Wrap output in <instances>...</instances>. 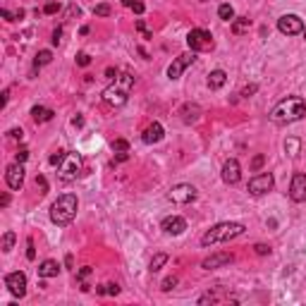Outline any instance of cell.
I'll use <instances>...</instances> for the list:
<instances>
[{
	"instance_id": "f35d334b",
	"label": "cell",
	"mask_w": 306,
	"mask_h": 306,
	"mask_svg": "<svg viewBox=\"0 0 306 306\" xmlns=\"http://www.w3.org/2000/svg\"><path fill=\"white\" fill-rule=\"evenodd\" d=\"M106 294H113V297H115V294H120V287H118L115 282H110V285H106Z\"/></svg>"
},
{
	"instance_id": "d4e9b609",
	"label": "cell",
	"mask_w": 306,
	"mask_h": 306,
	"mask_svg": "<svg viewBox=\"0 0 306 306\" xmlns=\"http://www.w3.org/2000/svg\"><path fill=\"white\" fill-rule=\"evenodd\" d=\"M218 14H220V19H225V22H232L235 19V10H232V5H220L218 7Z\"/></svg>"
},
{
	"instance_id": "e575fe53",
	"label": "cell",
	"mask_w": 306,
	"mask_h": 306,
	"mask_svg": "<svg viewBox=\"0 0 306 306\" xmlns=\"http://www.w3.org/2000/svg\"><path fill=\"white\" fill-rule=\"evenodd\" d=\"M175 285H177V278H175V275H173V278H165V280H163V292H170Z\"/></svg>"
},
{
	"instance_id": "44dd1931",
	"label": "cell",
	"mask_w": 306,
	"mask_h": 306,
	"mask_svg": "<svg viewBox=\"0 0 306 306\" xmlns=\"http://www.w3.org/2000/svg\"><path fill=\"white\" fill-rule=\"evenodd\" d=\"M249 29H251V19H249V17H237V19H232V34H235V36L246 34Z\"/></svg>"
},
{
	"instance_id": "74e56055",
	"label": "cell",
	"mask_w": 306,
	"mask_h": 306,
	"mask_svg": "<svg viewBox=\"0 0 306 306\" xmlns=\"http://www.w3.org/2000/svg\"><path fill=\"white\" fill-rule=\"evenodd\" d=\"M253 249H256V253H261V256H266V253H270V246H268V244H256Z\"/></svg>"
},
{
	"instance_id": "b9f144b4",
	"label": "cell",
	"mask_w": 306,
	"mask_h": 306,
	"mask_svg": "<svg viewBox=\"0 0 306 306\" xmlns=\"http://www.w3.org/2000/svg\"><path fill=\"white\" fill-rule=\"evenodd\" d=\"M60 39H62V29H55V31H53V46H58V43H60Z\"/></svg>"
},
{
	"instance_id": "484cf974",
	"label": "cell",
	"mask_w": 306,
	"mask_h": 306,
	"mask_svg": "<svg viewBox=\"0 0 306 306\" xmlns=\"http://www.w3.org/2000/svg\"><path fill=\"white\" fill-rule=\"evenodd\" d=\"M122 5H124V7H132L136 14H144V10H146L141 0H122Z\"/></svg>"
},
{
	"instance_id": "ba28073f",
	"label": "cell",
	"mask_w": 306,
	"mask_h": 306,
	"mask_svg": "<svg viewBox=\"0 0 306 306\" xmlns=\"http://www.w3.org/2000/svg\"><path fill=\"white\" fill-rule=\"evenodd\" d=\"M168 199L173 203H191L196 199V186L191 184H175L170 191H168Z\"/></svg>"
},
{
	"instance_id": "7a4b0ae2",
	"label": "cell",
	"mask_w": 306,
	"mask_h": 306,
	"mask_svg": "<svg viewBox=\"0 0 306 306\" xmlns=\"http://www.w3.org/2000/svg\"><path fill=\"white\" fill-rule=\"evenodd\" d=\"M77 208H79L77 196H74V194H62V196L51 206V220L60 227L69 225V223L74 220V215H77Z\"/></svg>"
},
{
	"instance_id": "52a82bcc",
	"label": "cell",
	"mask_w": 306,
	"mask_h": 306,
	"mask_svg": "<svg viewBox=\"0 0 306 306\" xmlns=\"http://www.w3.org/2000/svg\"><path fill=\"white\" fill-rule=\"evenodd\" d=\"M278 29L285 36H297V34H304V22L297 14H282L278 19Z\"/></svg>"
},
{
	"instance_id": "f6af8a7d",
	"label": "cell",
	"mask_w": 306,
	"mask_h": 306,
	"mask_svg": "<svg viewBox=\"0 0 306 306\" xmlns=\"http://www.w3.org/2000/svg\"><path fill=\"white\" fill-rule=\"evenodd\" d=\"M0 14H2V19H7V22H14V19H17V17H14L12 12H7V10H2Z\"/></svg>"
},
{
	"instance_id": "f1b7e54d",
	"label": "cell",
	"mask_w": 306,
	"mask_h": 306,
	"mask_svg": "<svg viewBox=\"0 0 306 306\" xmlns=\"http://www.w3.org/2000/svg\"><path fill=\"white\" fill-rule=\"evenodd\" d=\"M65 156H67V151H55L53 156H51V158H48V163H51V165H53V168H58V165H60V163H62V160H65Z\"/></svg>"
},
{
	"instance_id": "8d00e7d4",
	"label": "cell",
	"mask_w": 306,
	"mask_h": 306,
	"mask_svg": "<svg viewBox=\"0 0 306 306\" xmlns=\"http://www.w3.org/2000/svg\"><path fill=\"white\" fill-rule=\"evenodd\" d=\"M89 62H91V58H89V55H86V53H79V55H77V65L86 67V65H89Z\"/></svg>"
},
{
	"instance_id": "5bb4252c",
	"label": "cell",
	"mask_w": 306,
	"mask_h": 306,
	"mask_svg": "<svg viewBox=\"0 0 306 306\" xmlns=\"http://www.w3.org/2000/svg\"><path fill=\"white\" fill-rule=\"evenodd\" d=\"M163 232L165 235H173V237H177V235H182L186 230V220L184 218H180V215H170V218H165L163 220Z\"/></svg>"
},
{
	"instance_id": "277c9868",
	"label": "cell",
	"mask_w": 306,
	"mask_h": 306,
	"mask_svg": "<svg viewBox=\"0 0 306 306\" xmlns=\"http://www.w3.org/2000/svg\"><path fill=\"white\" fill-rule=\"evenodd\" d=\"M244 235V225L242 223H218L213 225L208 232H203L201 237V244L203 246H211V244H220V242H230L235 237Z\"/></svg>"
},
{
	"instance_id": "7bdbcfd3",
	"label": "cell",
	"mask_w": 306,
	"mask_h": 306,
	"mask_svg": "<svg viewBox=\"0 0 306 306\" xmlns=\"http://www.w3.org/2000/svg\"><path fill=\"white\" fill-rule=\"evenodd\" d=\"M115 160H118V163H124V160H129V153H127V151H122V153H115Z\"/></svg>"
},
{
	"instance_id": "681fc988",
	"label": "cell",
	"mask_w": 306,
	"mask_h": 306,
	"mask_svg": "<svg viewBox=\"0 0 306 306\" xmlns=\"http://www.w3.org/2000/svg\"><path fill=\"white\" fill-rule=\"evenodd\" d=\"M72 124H74V127H81V124H84V118H81V115H77V118L72 120Z\"/></svg>"
},
{
	"instance_id": "ffe728a7",
	"label": "cell",
	"mask_w": 306,
	"mask_h": 306,
	"mask_svg": "<svg viewBox=\"0 0 306 306\" xmlns=\"http://www.w3.org/2000/svg\"><path fill=\"white\" fill-rule=\"evenodd\" d=\"M53 110H51V108H43V106H34L31 108V118H34V120L36 122H51L53 120Z\"/></svg>"
},
{
	"instance_id": "30bf717a",
	"label": "cell",
	"mask_w": 306,
	"mask_h": 306,
	"mask_svg": "<svg viewBox=\"0 0 306 306\" xmlns=\"http://www.w3.org/2000/svg\"><path fill=\"white\" fill-rule=\"evenodd\" d=\"M273 184H275V180H273V175H270V173L256 175V177H251V180H249V194H253V196H261V194L270 191V189H273Z\"/></svg>"
},
{
	"instance_id": "83f0119b",
	"label": "cell",
	"mask_w": 306,
	"mask_h": 306,
	"mask_svg": "<svg viewBox=\"0 0 306 306\" xmlns=\"http://www.w3.org/2000/svg\"><path fill=\"white\" fill-rule=\"evenodd\" d=\"M285 151H287L290 156H297V153H299V141H297V139H287V141H285Z\"/></svg>"
},
{
	"instance_id": "4dcf8cb0",
	"label": "cell",
	"mask_w": 306,
	"mask_h": 306,
	"mask_svg": "<svg viewBox=\"0 0 306 306\" xmlns=\"http://www.w3.org/2000/svg\"><path fill=\"white\" fill-rule=\"evenodd\" d=\"M36 189H39V194H46V191H48V182H46L43 175H36Z\"/></svg>"
},
{
	"instance_id": "816d5d0a",
	"label": "cell",
	"mask_w": 306,
	"mask_h": 306,
	"mask_svg": "<svg viewBox=\"0 0 306 306\" xmlns=\"http://www.w3.org/2000/svg\"><path fill=\"white\" fill-rule=\"evenodd\" d=\"M304 39H306V27H304Z\"/></svg>"
},
{
	"instance_id": "c3c4849f",
	"label": "cell",
	"mask_w": 306,
	"mask_h": 306,
	"mask_svg": "<svg viewBox=\"0 0 306 306\" xmlns=\"http://www.w3.org/2000/svg\"><path fill=\"white\" fill-rule=\"evenodd\" d=\"M136 29H139V31H141V34H144V31H146V24H144V19H136Z\"/></svg>"
},
{
	"instance_id": "2e32d148",
	"label": "cell",
	"mask_w": 306,
	"mask_h": 306,
	"mask_svg": "<svg viewBox=\"0 0 306 306\" xmlns=\"http://www.w3.org/2000/svg\"><path fill=\"white\" fill-rule=\"evenodd\" d=\"M227 263H232V253H213V256H208V258H203V263L201 268H206V270H213V268H220V266H227Z\"/></svg>"
},
{
	"instance_id": "3957f363",
	"label": "cell",
	"mask_w": 306,
	"mask_h": 306,
	"mask_svg": "<svg viewBox=\"0 0 306 306\" xmlns=\"http://www.w3.org/2000/svg\"><path fill=\"white\" fill-rule=\"evenodd\" d=\"M134 86V77L132 74H118V79H115V84H110L106 91H103V101H106L108 106H115L120 108L127 103V98H129V91H132Z\"/></svg>"
},
{
	"instance_id": "836d02e7",
	"label": "cell",
	"mask_w": 306,
	"mask_h": 306,
	"mask_svg": "<svg viewBox=\"0 0 306 306\" xmlns=\"http://www.w3.org/2000/svg\"><path fill=\"white\" fill-rule=\"evenodd\" d=\"M263 163H266V156H261V153H258V156L251 160V170H261V168H263Z\"/></svg>"
},
{
	"instance_id": "8fae6325",
	"label": "cell",
	"mask_w": 306,
	"mask_h": 306,
	"mask_svg": "<svg viewBox=\"0 0 306 306\" xmlns=\"http://www.w3.org/2000/svg\"><path fill=\"white\" fill-rule=\"evenodd\" d=\"M5 287L10 290V294L14 297H24L27 294V275L22 273V270H17V273H10L7 278H5Z\"/></svg>"
},
{
	"instance_id": "cb8c5ba5",
	"label": "cell",
	"mask_w": 306,
	"mask_h": 306,
	"mask_svg": "<svg viewBox=\"0 0 306 306\" xmlns=\"http://www.w3.org/2000/svg\"><path fill=\"white\" fill-rule=\"evenodd\" d=\"M14 242H17V235H14V232H10V230H7V232L2 235V251H5V253H7V251H12Z\"/></svg>"
},
{
	"instance_id": "f907efd6",
	"label": "cell",
	"mask_w": 306,
	"mask_h": 306,
	"mask_svg": "<svg viewBox=\"0 0 306 306\" xmlns=\"http://www.w3.org/2000/svg\"><path fill=\"white\" fill-rule=\"evenodd\" d=\"M7 96H10V91L5 89V91H2V98H0V106H5V103H7Z\"/></svg>"
},
{
	"instance_id": "d6a6232c",
	"label": "cell",
	"mask_w": 306,
	"mask_h": 306,
	"mask_svg": "<svg viewBox=\"0 0 306 306\" xmlns=\"http://www.w3.org/2000/svg\"><path fill=\"white\" fill-rule=\"evenodd\" d=\"M93 12L98 14V17H108V14H110V5L101 2V5H96V7H93Z\"/></svg>"
},
{
	"instance_id": "d590c367",
	"label": "cell",
	"mask_w": 306,
	"mask_h": 306,
	"mask_svg": "<svg viewBox=\"0 0 306 306\" xmlns=\"http://www.w3.org/2000/svg\"><path fill=\"white\" fill-rule=\"evenodd\" d=\"M27 258L34 261L36 258V251H34V240H27Z\"/></svg>"
},
{
	"instance_id": "9c48e42d",
	"label": "cell",
	"mask_w": 306,
	"mask_h": 306,
	"mask_svg": "<svg viewBox=\"0 0 306 306\" xmlns=\"http://www.w3.org/2000/svg\"><path fill=\"white\" fill-rule=\"evenodd\" d=\"M194 60H196V53H194V51L182 53L180 58H175L173 65L168 67V77H170V79H180V77H182V72H184L186 67L194 65Z\"/></svg>"
},
{
	"instance_id": "7dc6e473",
	"label": "cell",
	"mask_w": 306,
	"mask_h": 306,
	"mask_svg": "<svg viewBox=\"0 0 306 306\" xmlns=\"http://www.w3.org/2000/svg\"><path fill=\"white\" fill-rule=\"evenodd\" d=\"M106 74H108V79H118V72L110 67V69H106Z\"/></svg>"
},
{
	"instance_id": "7c38bea8",
	"label": "cell",
	"mask_w": 306,
	"mask_h": 306,
	"mask_svg": "<svg viewBox=\"0 0 306 306\" xmlns=\"http://www.w3.org/2000/svg\"><path fill=\"white\" fill-rule=\"evenodd\" d=\"M290 199L302 203L306 201V175L304 173H294L292 184H290Z\"/></svg>"
},
{
	"instance_id": "9a60e30c",
	"label": "cell",
	"mask_w": 306,
	"mask_h": 306,
	"mask_svg": "<svg viewBox=\"0 0 306 306\" xmlns=\"http://www.w3.org/2000/svg\"><path fill=\"white\" fill-rule=\"evenodd\" d=\"M240 177H242L240 163H237L235 158H230L225 165H223V182H225V184H237Z\"/></svg>"
},
{
	"instance_id": "6da1fadb",
	"label": "cell",
	"mask_w": 306,
	"mask_h": 306,
	"mask_svg": "<svg viewBox=\"0 0 306 306\" xmlns=\"http://www.w3.org/2000/svg\"><path fill=\"white\" fill-rule=\"evenodd\" d=\"M306 115V101L304 98H297V96H292V98H285V101H280L278 106L270 110V120L275 122V124H290V122H297L302 120Z\"/></svg>"
},
{
	"instance_id": "603a6c76",
	"label": "cell",
	"mask_w": 306,
	"mask_h": 306,
	"mask_svg": "<svg viewBox=\"0 0 306 306\" xmlns=\"http://www.w3.org/2000/svg\"><path fill=\"white\" fill-rule=\"evenodd\" d=\"M165 263H168V253H156V256L151 258V263H148V270H151V273H158Z\"/></svg>"
},
{
	"instance_id": "1f68e13d",
	"label": "cell",
	"mask_w": 306,
	"mask_h": 306,
	"mask_svg": "<svg viewBox=\"0 0 306 306\" xmlns=\"http://www.w3.org/2000/svg\"><path fill=\"white\" fill-rule=\"evenodd\" d=\"M43 12H46V14H55V12H60V2H58V0H51V2H48V5L43 7Z\"/></svg>"
},
{
	"instance_id": "5b68a950",
	"label": "cell",
	"mask_w": 306,
	"mask_h": 306,
	"mask_svg": "<svg viewBox=\"0 0 306 306\" xmlns=\"http://www.w3.org/2000/svg\"><path fill=\"white\" fill-rule=\"evenodd\" d=\"M186 46H189L194 53H201V51H211L215 43H213L211 31H206V29H191V31L186 34Z\"/></svg>"
},
{
	"instance_id": "bcb514c9",
	"label": "cell",
	"mask_w": 306,
	"mask_h": 306,
	"mask_svg": "<svg viewBox=\"0 0 306 306\" xmlns=\"http://www.w3.org/2000/svg\"><path fill=\"white\" fill-rule=\"evenodd\" d=\"M89 275H91V268H89V266H86V268H81V270H79V278H81V280H84V278H89Z\"/></svg>"
},
{
	"instance_id": "ab89813d",
	"label": "cell",
	"mask_w": 306,
	"mask_h": 306,
	"mask_svg": "<svg viewBox=\"0 0 306 306\" xmlns=\"http://www.w3.org/2000/svg\"><path fill=\"white\" fill-rule=\"evenodd\" d=\"M27 158H29V151L27 148H19V151H17V163H24Z\"/></svg>"
},
{
	"instance_id": "7402d4cb",
	"label": "cell",
	"mask_w": 306,
	"mask_h": 306,
	"mask_svg": "<svg viewBox=\"0 0 306 306\" xmlns=\"http://www.w3.org/2000/svg\"><path fill=\"white\" fill-rule=\"evenodd\" d=\"M225 81H227L225 72H223V69H213L211 77H208V86H211V89H220V86H225Z\"/></svg>"
},
{
	"instance_id": "60d3db41",
	"label": "cell",
	"mask_w": 306,
	"mask_h": 306,
	"mask_svg": "<svg viewBox=\"0 0 306 306\" xmlns=\"http://www.w3.org/2000/svg\"><path fill=\"white\" fill-rule=\"evenodd\" d=\"M256 89H258V86H256V84H251V86H246V89L242 91V96H244V98H249L251 93H256Z\"/></svg>"
},
{
	"instance_id": "4316f807",
	"label": "cell",
	"mask_w": 306,
	"mask_h": 306,
	"mask_svg": "<svg viewBox=\"0 0 306 306\" xmlns=\"http://www.w3.org/2000/svg\"><path fill=\"white\" fill-rule=\"evenodd\" d=\"M53 60V53L51 51H39V55H36V60H34V65L39 67V65H48Z\"/></svg>"
},
{
	"instance_id": "f546056e",
	"label": "cell",
	"mask_w": 306,
	"mask_h": 306,
	"mask_svg": "<svg viewBox=\"0 0 306 306\" xmlns=\"http://www.w3.org/2000/svg\"><path fill=\"white\" fill-rule=\"evenodd\" d=\"M113 151H115V153H122V151H129V144H127L124 139H115V141H113Z\"/></svg>"
},
{
	"instance_id": "4fadbf2b",
	"label": "cell",
	"mask_w": 306,
	"mask_h": 306,
	"mask_svg": "<svg viewBox=\"0 0 306 306\" xmlns=\"http://www.w3.org/2000/svg\"><path fill=\"white\" fill-rule=\"evenodd\" d=\"M5 180H7V186H10V189H22V184H24V165H22V163L7 165Z\"/></svg>"
},
{
	"instance_id": "ee69618b",
	"label": "cell",
	"mask_w": 306,
	"mask_h": 306,
	"mask_svg": "<svg viewBox=\"0 0 306 306\" xmlns=\"http://www.w3.org/2000/svg\"><path fill=\"white\" fill-rule=\"evenodd\" d=\"M7 136H12V139H22V136H24V132H22V129H10V132H7Z\"/></svg>"
},
{
	"instance_id": "ac0fdd59",
	"label": "cell",
	"mask_w": 306,
	"mask_h": 306,
	"mask_svg": "<svg viewBox=\"0 0 306 306\" xmlns=\"http://www.w3.org/2000/svg\"><path fill=\"white\" fill-rule=\"evenodd\" d=\"M180 115H182V122H186V124L199 122L201 120V108L196 106V103H186V106H182Z\"/></svg>"
},
{
	"instance_id": "8992f818",
	"label": "cell",
	"mask_w": 306,
	"mask_h": 306,
	"mask_svg": "<svg viewBox=\"0 0 306 306\" xmlns=\"http://www.w3.org/2000/svg\"><path fill=\"white\" fill-rule=\"evenodd\" d=\"M79 170H81V156L79 153H67L65 160L58 165V173H60V177H62L65 182L74 180V177L79 175Z\"/></svg>"
},
{
	"instance_id": "e0dca14e",
	"label": "cell",
	"mask_w": 306,
	"mask_h": 306,
	"mask_svg": "<svg viewBox=\"0 0 306 306\" xmlns=\"http://www.w3.org/2000/svg\"><path fill=\"white\" fill-rule=\"evenodd\" d=\"M163 134H165L163 124H160V122H153V124H148L146 129H144L141 139H144V144H158L160 139H163Z\"/></svg>"
},
{
	"instance_id": "d6986e66",
	"label": "cell",
	"mask_w": 306,
	"mask_h": 306,
	"mask_svg": "<svg viewBox=\"0 0 306 306\" xmlns=\"http://www.w3.org/2000/svg\"><path fill=\"white\" fill-rule=\"evenodd\" d=\"M58 273H60V266H58V261H43L39 266V275L41 278H58Z\"/></svg>"
}]
</instances>
